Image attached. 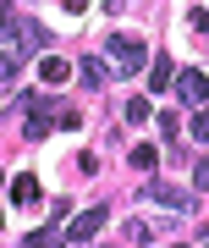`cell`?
I'll return each mask as SVG.
<instances>
[{
	"label": "cell",
	"instance_id": "obj_1",
	"mask_svg": "<svg viewBox=\"0 0 209 248\" xmlns=\"http://www.w3.org/2000/svg\"><path fill=\"white\" fill-rule=\"evenodd\" d=\"M104 66H110L116 78H132V72H143V66H149V50H143V39H132V33H116L110 45H104Z\"/></svg>",
	"mask_w": 209,
	"mask_h": 248
},
{
	"label": "cell",
	"instance_id": "obj_2",
	"mask_svg": "<svg viewBox=\"0 0 209 248\" xmlns=\"http://www.w3.org/2000/svg\"><path fill=\"white\" fill-rule=\"evenodd\" d=\"M50 122L77 127V110H55L50 94H28V127H22V133H28V138H44V133H50Z\"/></svg>",
	"mask_w": 209,
	"mask_h": 248
},
{
	"label": "cell",
	"instance_id": "obj_3",
	"mask_svg": "<svg viewBox=\"0 0 209 248\" xmlns=\"http://www.w3.org/2000/svg\"><path fill=\"white\" fill-rule=\"evenodd\" d=\"M176 99L193 110H209V78L204 72H176Z\"/></svg>",
	"mask_w": 209,
	"mask_h": 248
},
{
	"label": "cell",
	"instance_id": "obj_4",
	"mask_svg": "<svg viewBox=\"0 0 209 248\" xmlns=\"http://www.w3.org/2000/svg\"><path fill=\"white\" fill-rule=\"evenodd\" d=\"M143 199L165 204V210H193V193L187 187H171V182H143Z\"/></svg>",
	"mask_w": 209,
	"mask_h": 248
},
{
	"label": "cell",
	"instance_id": "obj_5",
	"mask_svg": "<svg viewBox=\"0 0 209 248\" xmlns=\"http://www.w3.org/2000/svg\"><path fill=\"white\" fill-rule=\"evenodd\" d=\"M104 221H110V210H104V204H94V210H83L77 221L66 226V237H72V243H88V237H94V232H99Z\"/></svg>",
	"mask_w": 209,
	"mask_h": 248
},
{
	"label": "cell",
	"instance_id": "obj_6",
	"mask_svg": "<svg viewBox=\"0 0 209 248\" xmlns=\"http://www.w3.org/2000/svg\"><path fill=\"white\" fill-rule=\"evenodd\" d=\"M11 199H17V210H33V204L44 199V193H39V177H33V171H22V177L11 182Z\"/></svg>",
	"mask_w": 209,
	"mask_h": 248
},
{
	"label": "cell",
	"instance_id": "obj_7",
	"mask_svg": "<svg viewBox=\"0 0 209 248\" xmlns=\"http://www.w3.org/2000/svg\"><path fill=\"white\" fill-rule=\"evenodd\" d=\"M149 83H154V94H165V89H176V66H171V55H165V50L154 55V72H149Z\"/></svg>",
	"mask_w": 209,
	"mask_h": 248
},
{
	"label": "cell",
	"instance_id": "obj_8",
	"mask_svg": "<svg viewBox=\"0 0 209 248\" xmlns=\"http://www.w3.org/2000/svg\"><path fill=\"white\" fill-rule=\"evenodd\" d=\"M22 248H66V232L61 226H39V232H28Z\"/></svg>",
	"mask_w": 209,
	"mask_h": 248
},
{
	"label": "cell",
	"instance_id": "obj_9",
	"mask_svg": "<svg viewBox=\"0 0 209 248\" xmlns=\"http://www.w3.org/2000/svg\"><path fill=\"white\" fill-rule=\"evenodd\" d=\"M17 72H22V50L0 45V83H17Z\"/></svg>",
	"mask_w": 209,
	"mask_h": 248
},
{
	"label": "cell",
	"instance_id": "obj_10",
	"mask_svg": "<svg viewBox=\"0 0 209 248\" xmlns=\"http://www.w3.org/2000/svg\"><path fill=\"white\" fill-rule=\"evenodd\" d=\"M39 78L44 83H66V61L61 55H39Z\"/></svg>",
	"mask_w": 209,
	"mask_h": 248
},
{
	"label": "cell",
	"instance_id": "obj_11",
	"mask_svg": "<svg viewBox=\"0 0 209 248\" xmlns=\"http://www.w3.org/2000/svg\"><path fill=\"white\" fill-rule=\"evenodd\" d=\"M83 83H88V89L104 83V55H88V61H83Z\"/></svg>",
	"mask_w": 209,
	"mask_h": 248
},
{
	"label": "cell",
	"instance_id": "obj_12",
	"mask_svg": "<svg viewBox=\"0 0 209 248\" xmlns=\"http://www.w3.org/2000/svg\"><path fill=\"white\" fill-rule=\"evenodd\" d=\"M149 116H154V105H149L143 94H138V99H127V122H149Z\"/></svg>",
	"mask_w": 209,
	"mask_h": 248
},
{
	"label": "cell",
	"instance_id": "obj_13",
	"mask_svg": "<svg viewBox=\"0 0 209 248\" xmlns=\"http://www.w3.org/2000/svg\"><path fill=\"white\" fill-rule=\"evenodd\" d=\"M154 127H160V133H165V138H176V127H182V122H176L171 110H160V116H154Z\"/></svg>",
	"mask_w": 209,
	"mask_h": 248
},
{
	"label": "cell",
	"instance_id": "obj_14",
	"mask_svg": "<svg viewBox=\"0 0 209 248\" xmlns=\"http://www.w3.org/2000/svg\"><path fill=\"white\" fill-rule=\"evenodd\" d=\"M132 166L149 171V166H154V149H149V143H138V149H132Z\"/></svg>",
	"mask_w": 209,
	"mask_h": 248
},
{
	"label": "cell",
	"instance_id": "obj_15",
	"mask_svg": "<svg viewBox=\"0 0 209 248\" xmlns=\"http://www.w3.org/2000/svg\"><path fill=\"white\" fill-rule=\"evenodd\" d=\"M193 138L209 143V110H193Z\"/></svg>",
	"mask_w": 209,
	"mask_h": 248
},
{
	"label": "cell",
	"instance_id": "obj_16",
	"mask_svg": "<svg viewBox=\"0 0 209 248\" xmlns=\"http://www.w3.org/2000/svg\"><path fill=\"white\" fill-rule=\"evenodd\" d=\"M193 182H198L204 193H209V160H198V166H193Z\"/></svg>",
	"mask_w": 209,
	"mask_h": 248
},
{
	"label": "cell",
	"instance_id": "obj_17",
	"mask_svg": "<svg viewBox=\"0 0 209 248\" xmlns=\"http://www.w3.org/2000/svg\"><path fill=\"white\" fill-rule=\"evenodd\" d=\"M61 6L72 11V17H77V11H88V0H61Z\"/></svg>",
	"mask_w": 209,
	"mask_h": 248
},
{
	"label": "cell",
	"instance_id": "obj_18",
	"mask_svg": "<svg viewBox=\"0 0 209 248\" xmlns=\"http://www.w3.org/2000/svg\"><path fill=\"white\" fill-rule=\"evenodd\" d=\"M104 6H110V11H121V6H127V0H104Z\"/></svg>",
	"mask_w": 209,
	"mask_h": 248
}]
</instances>
